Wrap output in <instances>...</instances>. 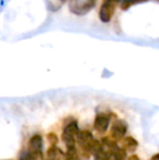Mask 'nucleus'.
I'll use <instances>...</instances> for the list:
<instances>
[{
	"label": "nucleus",
	"mask_w": 159,
	"mask_h": 160,
	"mask_svg": "<svg viewBox=\"0 0 159 160\" xmlns=\"http://www.w3.org/2000/svg\"><path fill=\"white\" fill-rule=\"evenodd\" d=\"M97 0H71L70 11L77 15H84L95 7Z\"/></svg>",
	"instance_id": "obj_1"
},
{
	"label": "nucleus",
	"mask_w": 159,
	"mask_h": 160,
	"mask_svg": "<svg viewBox=\"0 0 159 160\" xmlns=\"http://www.w3.org/2000/svg\"><path fill=\"white\" fill-rule=\"evenodd\" d=\"M121 0H104L99 11V19L104 23H107L111 20L116 11V6Z\"/></svg>",
	"instance_id": "obj_2"
},
{
	"label": "nucleus",
	"mask_w": 159,
	"mask_h": 160,
	"mask_svg": "<svg viewBox=\"0 0 159 160\" xmlns=\"http://www.w3.org/2000/svg\"><path fill=\"white\" fill-rule=\"evenodd\" d=\"M79 127L75 122L69 123L66 128H63V132H62V139H63L64 144L67 145V147H73L75 143V138H77V135L79 133Z\"/></svg>",
	"instance_id": "obj_3"
},
{
	"label": "nucleus",
	"mask_w": 159,
	"mask_h": 160,
	"mask_svg": "<svg viewBox=\"0 0 159 160\" xmlns=\"http://www.w3.org/2000/svg\"><path fill=\"white\" fill-rule=\"evenodd\" d=\"M30 149H31V156L33 157V159L37 156V155L42 154V136L38 134L34 135L31 137L30 139Z\"/></svg>",
	"instance_id": "obj_4"
},
{
	"label": "nucleus",
	"mask_w": 159,
	"mask_h": 160,
	"mask_svg": "<svg viewBox=\"0 0 159 160\" xmlns=\"http://www.w3.org/2000/svg\"><path fill=\"white\" fill-rule=\"evenodd\" d=\"M109 122H110V118L109 116L104 113H99L96 116L95 122H94V128L97 132L99 133H105L107 131V128L109 127Z\"/></svg>",
	"instance_id": "obj_5"
},
{
	"label": "nucleus",
	"mask_w": 159,
	"mask_h": 160,
	"mask_svg": "<svg viewBox=\"0 0 159 160\" xmlns=\"http://www.w3.org/2000/svg\"><path fill=\"white\" fill-rule=\"evenodd\" d=\"M125 132H127V124H125L124 121L117 120L113 123L112 128H111V136L115 139L123 138Z\"/></svg>",
	"instance_id": "obj_6"
},
{
	"label": "nucleus",
	"mask_w": 159,
	"mask_h": 160,
	"mask_svg": "<svg viewBox=\"0 0 159 160\" xmlns=\"http://www.w3.org/2000/svg\"><path fill=\"white\" fill-rule=\"evenodd\" d=\"M47 157H48V160H60L63 158V152L60 148L51 146L47 152Z\"/></svg>",
	"instance_id": "obj_7"
},
{
	"label": "nucleus",
	"mask_w": 159,
	"mask_h": 160,
	"mask_svg": "<svg viewBox=\"0 0 159 160\" xmlns=\"http://www.w3.org/2000/svg\"><path fill=\"white\" fill-rule=\"evenodd\" d=\"M122 149L123 150H127V152H133L135 150V148L137 147V142L131 136L125 137L122 141Z\"/></svg>",
	"instance_id": "obj_8"
},
{
	"label": "nucleus",
	"mask_w": 159,
	"mask_h": 160,
	"mask_svg": "<svg viewBox=\"0 0 159 160\" xmlns=\"http://www.w3.org/2000/svg\"><path fill=\"white\" fill-rule=\"evenodd\" d=\"M64 160H79V154L74 146L68 148V152H66V156H64Z\"/></svg>",
	"instance_id": "obj_9"
},
{
	"label": "nucleus",
	"mask_w": 159,
	"mask_h": 160,
	"mask_svg": "<svg viewBox=\"0 0 159 160\" xmlns=\"http://www.w3.org/2000/svg\"><path fill=\"white\" fill-rule=\"evenodd\" d=\"M147 0H122V4H121V8L122 10H127L132 4L138 3V2H144Z\"/></svg>",
	"instance_id": "obj_10"
},
{
	"label": "nucleus",
	"mask_w": 159,
	"mask_h": 160,
	"mask_svg": "<svg viewBox=\"0 0 159 160\" xmlns=\"http://www.w3.org/2000/svg\"><path fill=\"white\" fill-rule=\"evenodd\" d=\"M48 138H49V141H50L51 143L55 144V145H56V143H57V141H58V138H57V136H56V134H53V133H50V134L48 135Z\"/></svg>",
	"instance_id": "obj_11"
},
{
	"label": "nucleus",
	"mask_w": 159,
	"mask_h": 160,
	"mask_svg": "<svg viewBox=\"0 0 159 160\" xmlns=\"http://www.w3.org/2000/svg\"><path fill=\"white\" fill-rule=\"evenodd\" d=\"M129 160H138V157L137 156H132V157H130Z\"/></svg>",
	"instance_id": "obj_12"
},
{
	"label": "nucleus",
	"mask_w": 159,
	"mask_h": 160,
	"mask_svg": "<svg viewBox=\"0 0 159 160\" xmlns=\"http://www.w3.org/2000/svg\"><path fill=\"white\" fill-rule=\"evenodd\" d=\"M60 1H62V2H64V1H67V0H60Z\"/></svg>",
	"instance_id": "obj_13"
}]
</instances>
